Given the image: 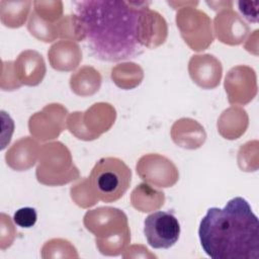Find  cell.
I'll use <instances>...</instances> for the list:
<instances>
[{"instance_id":"obj_1","label":"cell","mask_w":259,"mask_h":259,"mask_svg":"<svg viewBox=\"0 0 259 259\" xmlns=\"http://www.w3.org/2000/svg\"><path fill=\"white\" fill-rule=\"evenodd\" d=\"M146 2L119 0L75 1L81 39L89 52L104 62H119L142 55L147 47Z\"/></svg>"},{"instance_id":"obj_2","label":"cell","mask_w":259,"mask_h":259,"mask_svg":"<svg viewBox=\"0 0 259 259\" xmlns=\"http://www.w3.org/2000/svg\"><path fill=\"white\" fill-rule=\"evenodd\" d=\"M198 236L203 251L212 259L259 258V221L243 197L230 199L223 208H208Z\"/></svg>"},{"instance_id":"obj_3","label":"cell","mask_w":259,"mask_h":259,"mask_svg":"<svg viewBox=\"0 0 259 259\" xmlns=\"http://www.w3.org/2000/svg\"><path fill=\"white\" fill-rule=\"evenodd\" d=\"M132 181L131 169L118 158L99 159L92 168L88 186L91 193L104 202H113L123 196Z\"/></svg>"},{"instance_id":"obj_4","label":"cell","mask_w":259,"mask_h":259,"mask_svg":"<svg viewBox=\"0 0 259 259\" xmlns=\"http://www.w3.org/2000/svg\"><path fill=\"white\" fill-rule=\"evenodd\" d=\"M144 234L151 247L169 249L179 239L180 225L172 212L158 210L145 219Z\"/></svg>"},{"instance_id":"obj_5","label":"cell","mask_w":259,"mask_h":259,"mask_svg":"<svg viewBox=\"0 0 259 259\" xmlns=\"http://www.w3.org/2000/svg\"><path fill=\"white\" fill-rule=\"evenodd\" d=\"M36 220L37 214L35 209L28 206L17 209L13 215L14 223L21 228H31L36 223Z\"/></svg>"},{"instance_id":"obj_6","label":"cell","mask_w":259,"mask_h":259,"mask_svg":"<svg viewBox=\"0 0 259 259\" xmlns=\"http://www.w3.org/2000/svg\"><path fill=\"white\" fill-rule=\"evenodd\" d=\"M258 4H259L258 2H246V1L238 2L239 9L244 15V17L252 22L258 21V12H257Z\"/></svg>"}]
</instances>
